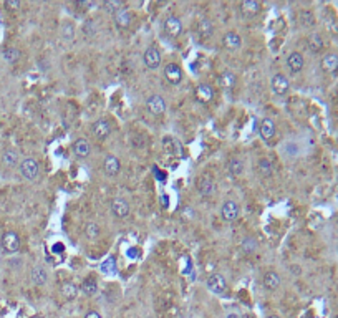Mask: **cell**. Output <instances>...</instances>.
<instances>
[{
  "mask_svg": "<svg viewBox=\"0 0 338 318\" xmlns=\"http://www.w3.org/2000/svg\"><path fill=\"white\" fill-rule=\"evenodd\" d=\"M20 174H22L25 179L33 181L37 179L40 174V164L35 158H25L22 163H20Z\"/></svg>",
  "mask_w": 338,
  "mask_h": 318,
  "instance_id": "1",
  "label": "cell"
},
{
  "mask_svg": "<svg viewBox=\"0 0 338 318\" xmlns=\"http://www.w3.org/2000/svg\"><path fill=\"white\" fill-rule=\"evenodd\" d=\"M287 65H289V68H290V71H292V73H299L302 68H304L305 60H304V56L299 53V51H292V53L289 55V58H287Z\"/></svg>",
  "mask_w": 338,
  "mask_h": 318,
  "instance_id": "18",
  "label": "cell"
},
{
  "mask_svg": "<svg viewBox=\"0 0 338 318\" xmlns=\"http://www.w3.org/2000/svg\"><path fill=\"white\" fill-rule=\"evenodd\" d=\"M226 318H239V315H237V314H229Z\"/></svg>",
  "mask_w": 338,
  "mask_h": 318,
  "instance_id": "43",
  "label": "cell"
},
{
  "mask_svg": "<svg viewBox=\"0 0 338 318\" xmlns=\"http://www.w3.org/2000/svg\"><path fill=\"white\" fill-rule=\"evenodd\" d=\"M196 96H197V100L202 101V103H209V101H212V98H214V88H212L211 85L202 83V85L197 86Z\"/></svg>",
  "mask_w": 338,
  "mask_h": 318,
  "instance_id": "19",
  "label": "cell"
},
{
  "mask_svg": "<svg viewBox=\"0 0 338 318\" xmlns=\"http://www.w3.org/2000/svg\"><path fill=\"white\" fill-rule=\"evenodd\" d=\"M133 22V13L126 8H121L119 12L114 13V23L119 28H128Z\"/></svg>",
  "mask_w": 338,
  "mask_h": 318,
  "instance_id": "15",
  "label": "cell"
},
{
  "mask_svg": "<svg viewBox=\"0 0 338 318\" xmlns=\"http://www.w3.org/2000/svg\"><path fill=\"white\" fill-rule=\"evenodd\" d=\"M103 8H105L106 12H110V13H116V12H119V10L123 8V2H121V0H110V2L103 3Z\"/></svg>",
  "mask_w": 338,
  "mask_h": 318,
  "instance_id": "35",
  "label": "cell"
},
{
  "mask_svg": "<svg viewBox=\"0 0 338 318\" xmlns=\"http://www.w3.org/2000/svg\"><path fill=\"white\" fill-rule=\"evenodd\" d=\"M236 81H237V78H236V75L234 73H231V71H226V73H222V76L219 78V83L224 88H232L234 85H236Z\"/></svg>",
  "mask_w": 338,
  "mask_h": 318,
  "instance_id": "33",
  "label": "cell"
},
{
  "mask_svg": "<svg viewBox=\"0 0 338 318\" xmlns=\"http://www.w3.org/2000/svg\"><path fill=\"white\" fill-rule=\"evenodd\" d=\"M322 68L325 73H335L338 70V55L329 53L322 58Z\"/></svg>",
  "mask_w": 338,
  "mask_h": 318,
  "instance_id": "21",
  "label": "cell"
},
{
  "mask_svg": "<svg viewBox=\"0 0 338 318\" xmlns=\"http://www.w3.org/2000/svg\"><path fill=\"white\" fill-rule=\"evenodd\" d=\"M197 191L202 197H211L216 192V184L211 177L202 176L199 181H197Z\"/></svg>",
  "mask_w": 338,
  "mask_h": 318,
  "instance_id": "10",
  "label": "cell"
},
{
  "mask_svg": "<svg viewBox=\"0 0 338 318\" xmlns=\"http://www.w3.org/2000/svg\"><path fill=\"white\" fill-rule=\"evenodd\" d=\"M128 257L136 259V257H138V249H129V250H128Z\"/></svg>",
  "mask_w": 338,
  "mask_h": 318,
  "instance_id": "42",
  "label": "cell"
},
{
  "mask_svg": "<svg viewBox=\"0 0 338 318\" xmlns=\"http://www.w3.org/2000/svg\"><path fill=\"white\" fill-rule=\"evenodd\" d=\"M257 168H259V173H261L262 176H265V177L272 176L274 174V169H275L274 164H272V161L267 159V158H264V159L259 161Z\"/></svg>",
  "mask_w": 338,
  "mask_h": 318,
  "instance_id": "29",
  "label": "cell"
},
{
  "mask_svg": "<svg viewBox=\"0 0 338 318\" xmlns=\"http://www.w3.org/2000/svg\"><path fill=\"white\" fill-rule=\"evenodd\" d=\"M20 0H7V2H5V7L7 8H10V10H17V8H20Z\"/></svg>",
  "mask_w": 338,
  "mask_h": 318,
  "instance_id": "39",
  "label": "cell"
},
{
  "mask_svg": "<svg viewBox=\"0 0 338 318\" xmlns=\"http://www.w3.org/2000/svg\"><path fill=\"white\" fill-rule=\"evenodd\" d=\"M76 5H78V7H81V8H90V7H93V3L88 2V0H78Z\"/></svg>",
  "mask_w": 338,
  "mask_h": 318,
  "instance_id": "40",
  "label": "cell"
},
{
  "mask_svg": "<svg viewBox=\"0 0 338 318\" xmlns=\"http://www.w3.org/2000/svg\"><path fill=\"white\" fill-rule=\"evenodd\" d=\"M300 23L305 25V27H312V25L315 23L314 15H312L310 12H302L300 13Z\"/></svg>",
  "mask_w": 338,
  "mask_h": 318,
  "instance_id": "38",
  "label": "cell"
},
{
  "mask_svg": "<svg viewBox=\"0 0 338 318\" xmlns=\"http://www.w3.org/2000/svg\"><path fill=\"white\" fill-rule=\"evenodd\" d=\"M197 32H199L202 38H209L212 32H214V25H212L209 18H202L201 22L197 23Z\"/></svg>",
  "mask_w": 338,
  "mask_h": 318,
  "instance_id": "24",
  "label": "cell"
},
{
  "mask_svg": "<svg viewBox=\"0 0 338 318\" xmlns=\"http://www.w3.org/2000/svg\"><path fill=\"white\" fill-rule=\"evenodd\" d=\"M101 272L106 275H113L116 274V262H114L113 257H108L105 262L101 264Z\"/></svg>",
  "mask_w": 338,
  "mask_h": 318,
  "instance_id": "34",
  "label": "cell"
},
{
  "mask_svg": "<svg viewBox=\"0 0 338 318\" xmlns=\"http://www.w3.org/2000/svg\"><path fill=\"white\" fill-rule=\"evenodd\" d=\"M259 133H261V138L269 141L275 136V124L270 118H265L261 121V126H259Z\"/></svg>",
  "mask_w": 338,
  "mask_h": 318,
  "instance_id": "14",
  "label": "cell"
},
{
  "mask_svg": "<svg viewBox=\"0 0 338 318\" xmlns=\"http://www.w3.org/2000/svg\"><path fill=\"white\" fill-rule=\"evenodd\" d=\"M78 287L75 285V284H71V282H65L63 285L60 287V294L63 295V299H66V300H73L75 297L78 295Z\"/></svg>",
  "mask_w": 338,
  "mask_h": 318,
  "instance_id": "26",
  "label": "cell"
},
{
  "mask_svg": "<svg viewBox=\"0 0 338 318\" xmlns=\"http://www.w3.org/2000/svg\"><path fill=\"white\" fill-rule=\"evenodd\" d=\"M146 106L149 109V113L154 114V116H161V114L166 111V103H164V100L159 95L149 96L148 101H146Z\"/></svg>",
  "mask_w": 338,
  "mask_h": 318,
  "instance_id": "9",
  "label": "cell"
},
{
  "mask_svg": "<svg viewBox=\"0 0 338 318\" xmlns=\"http://www.w3.org/2000/svg\"><path fill=\"white\" fill-rule=\"evenodd\" d=\"M270 88H272V91L275 93V95L284 96L285 93L289 91L290 83L287 80V76L282 75V73H277V75H274L272 80H270Z\"/></svg>",
  "mask_w": 338,
  "mask_h": 318,
  "instance_id": "3",
  "label": "cell"
},
{
  "mask_svg": "<svg viewBox=\"0 0 338 318\" xmlns=\"http://www.w3.org/2000/svg\"><path fill=\"white\" fill-rule=\"evenodd\" d=\"M85 318H101V315L98 314V312H95V310H90L88 314L85 315Z\"/></svg>",
  "mask_w": 338,
  "mask_h": 318,
  "instance_id": "41",
  "label": "cell"
},
{
  "mask_svg": "<svg viewBox=\"0 0 338 318\" xmlns=\"http://www.w3.org/2000/svg\"><path fill=\"white\" fill-rule=\"evenodd\" d=\"M103 169L108 176H116L121 169V161H119L114 154H108L103 163Z\"/></svg>",
  "mask_w": 338,
  "mask_h": 318,
  "instance_id": "12",
  "label": "cell"
},
{
  "mask_svg": "<svg viewBox=\"0 0 338 318\" xmlns=\"http://www.w3.org/2000/svg\"><path fill=\"white\" fill-rule=\"evenodd\" d=\"M85 236L88 239H96L100 236V226L96 222H86L85 224Z\"/></svg>",
  "mask_w": 338,
  "mask_h": 318,
  "instance_id": "32",
  "label": "cell"
},
{
  "mask_svg": "<svg viewBox=\"0 0 338 318\" xmlns=\"http://www.w3.org/2000/svg\"><path fill=\"white\" fill-rule=\"evenodd\" d=\"M256 247H257V244H256V241H254L252 237H247V239H244V241H242V250H244V252L252 254L254 250H256Z\"/></svg>",
  "mask_w": 338,
  "mask_h": 318,
  "instance_id": "36",
  "label": "cell"
},
{
  "mask_svg": "<svg viewBox=\"0 0 338 318\" xmlns=\"http://www.w3.org/2000/svg\"><path fill=\"white\" fill-rule=\"evenodd\" d=\"M110 131H111V128H110V124H108L106 119H96V121L91 124L93 136H95L96 139H100V141L101 139H106Z\"/></svg>",
  "mask_w": 338,
  "mask_h": 318,
  "instance_id": "7",
  "label": "cell"
},
{
  "mask_svg": "<svg viewBox=\"0 0 338 318\" xmlns=\"http://www.w3.org/2000/svg\"><path fill=\"white\" fill-rule=\"evenodd\" d=\"M73 33H75V28L71 23H63V27H61V36H63L65 40H71L73 38Z\"/></svg>",
  "mask_w": 338,
  "mask_h": 318,
  "instance_id": "37",
  "label": "cell"
},
{
  "mask_svg": "<svg viewBox=\"0 0 338 318\" xmlns=\"http://www.w3.org/2000/svg\"><path fill=\"white\" fill-rule=\"evenodd\" d=\"M229 173H231L232 176H241L242 174V171H244V164H242V161L241 159H237V158H234V159H231L229 161Z\"/></svg>",
  "mask_w": 338,
  "mask_h": 318,
  "instance_id": "31",
  "label": "cell"
},
{
  "mask_svg": "<svg viewBox=\"0 0 338 318\" xmlns=\"http://www.w3.org/2000/svg\"><path fill=\"white\" fill-rule=\"evenodd\" d=\"M80 290H81L85 295L91 297V295H95L96 292H98V285H96L95 280L86 279V280H83V284H81V287H80Z\"/></svg>",
  "mask_w": 338,
  "mask_h": 318,
  "instance_id": "30",
  "label": "cell"
},
{
  "mask_svg": "<svg viewBox=\"0 0 338 318\" xmlns=\"http://www.w3.org/2000/svg\"><path fill=\"white\" fill-rule=\"evenodd\" d=\"M2 247L7 254H15L20 249V237L15 232H5L2 237Z\"/></svg>",
  "mask_w": 338,
  "mask_h": 318,
  "instance_id": "5",
  "label": "cell"
},
{
  "mask_svg": "<svg viewBox=\"0 0 338 318\" xmlns=\"http://www.w3.org/2000/svg\"><path fill=\"white\" fill-rule=\"evenodd\" d=\"M0 159H2L3 166H7V168H15V166L18 164V153L15 149L8 148L2 153V158Z\"/></svg>",
  "mask_w": 338,
  "mask_h": 318,
  "instance_id": "22",
  "label": "cell"
},
{
  "mask_svg": "<svg viewBox=\"0 0 338 318\" xmlns=\"http://www.w3.org/2000/svg\"><path fill=\"white\" fill-rule=\"evenodd\" d=\"M262 282L267 290H277L280 287V275L277 272H274V270H270V272H265Z\"/></svg>",
  "mask_w": 338,
  "mask_h": 318,
  "instance_id": "20",
  "label": "cell"
},
{
  "mask_svg": "<svg viewBox=\"0 0 338 318\" xmlns=\"http://www.w3.org/2000/svg\"><path fill=\"white\" fill-rule=\"evenodd\" d=\"M239 214H241V207H239L236 201H226L221 207V217L227 222L236 221Z\"/></svg>",
  "mask_w": 338,
  "mask_h": 318,
  "instance_id": "4",
  "label": "cell"
},
{
  "mask_svg": "<svg viewBox=\"0 0 338 318\" xmlns=\"http://www.w3.org/2000/svg\"><path fill=\"white\" fill-rule=\"evenodd\" d=\"M183 30V23L178 17H168L164 22V32L169 36H178Z\"/></svg>",
  "mask_w": 338,
  "mask_h": 318,
  "instance_id": "13",
  "label": "cell"
},
{
  "mask_svg": "<svg viewBox=\"0 0 338 318\" xmlns=\"http://www.w3.org/2000/svg\"><path fill=\"white\" fill-rule=\"evenodd\" d=\"M309 48L314 53H319V51L324 48V38L319 33H312L309 36Z\"/></svg>",
  "mask_w": 338,
  "mask_h": 318,
  "instance_id": "27",
  "label": "cell"
},
{
  "mask_svg": "<svg viewBox=\"0 0 338 318\" xmlns=\"http://www.w3.org/2000/svg\"><path fill=\"white\" fill-rule=\"evenodd\" d=\"M207 289H209L212 294L222 295L227 292V282L221 274H212L209 275V279H207Z\"/></svg>",
  "mask_w": 338,
  "mask_h": 318,
  "instance_id": "2",
  "label": "cell"
},
{
  "mask_svg": "<svg viewBox=\"0 0 338 318\" xmlns=\"http://www.w3.org/2000/svg\"><path fill=\"white\" fill-rule=\"evenodd\" d=\"M164 76L171 85H179L181 80H183V71H181L179 65L168 63L164 66Z\"/></svg>",
  "mask_w": 338,
  "mask_h": 318,
  "instance_id": "8",
  "label": "cell"
},
{
  "mask_svg": "<svg viewBox=\"0 0 338 318\" xmlns=\"http://www.w3.org/2000/svg\"><path fill=\"white\" fill-rule=\"evenodd\" d=\"M90 151H91V146H90V143L86 141V139L80 138V139H76V141H75L73 153L78 156V158H86V156L90 154Z\"/></svg>",
  "mask_w": 338,
  "mask_h": 318,
  "instance_id": "23",
  "label": "cell"
},
{
  "mask_svg": "<svg viewBox=\"0 0 338 318\" xmlns=\"http://www.w3.org/2000/svg\"><path fill=\"white\" fill-rule=\"evenodd\" d=\"M2 55L7 63H17L20 60V56H22V51L18 48H15V46H7V48H3Z\"/></svg>",
  "mask_w": 338,
  "mask_h": 318,
  "instance_id": "25",
  "label": "cell"
},
{
  "mask_svg": "<svg viewBox=\"0 0 338 318\" xmlns=\"http://www.w3.org/2000/svg\"><path fill=\"white\" fill-rule=\"evenodd\" d=\"M269 318H279V317H275V315H272V317H269Z\"/></svg>",
  "mask_w": 338,
  "mask_h": 318,
  "instance_id": "44",
  "label": "cell"
},
{
  "mask_svg": "<svg viewBox=\"0 0 338 318\" xmlns=\"http://www.w3.org/2000/svg\"><path fill=\"white\" fill-rule=\"evenodd\" d=\"M241 10L244 15H256L259 12V2H256V0H244V2L241 3Z\"/></svg>",
  "mask_w": 338,
  "mask_h": 318,
  "instance_id": "28",
  "label": "cell"
},
{
  "mask_svg": "<svg viewBox=\"0 0 338 318\" xmlns=\"http://www.w3.org/2000/svg\"><path fill=\"white\" fill-rule=\"evenodd\" d=\"M30 279H32V282L35 285H45L46 280H48V272H46L45 267H41V265H35L32 272H30Z\"/></svg>",
  "mask_w": 338,
  "mask_h": 318,
  "instance_id": "17",
  "label": "cell"
},
{
  "mask_svg": "<svg viewBox=\"0 0 338 318\" xmlns=\"http://www.w3.org/2000/svg\"><path fill=\"white\" fill-rule=\"evenodd\" d=\"M222 43H224V46H226L227 50L234 51V50H239L242 46V38H241V35L236 33V32H227L224 35V40H222Z\"/></svg>",
  "mask_w": 338,
  "mask_h": 318,
  "instance_id": "16",
  "label": "cell"
},
{
  "mask_svg": "<svg viewBox=\"0 0 338 318\" xmlns=\"http://www.w3.org/2000/svg\"><path fill=\"white\" fill-rule=\"evenodd\" d=\"M111 212L114 217L118 219H124L129 214V206L128 202L121 199V197H116V199L111 201Z\"/></svg>",
  "mask_w": 338,
  "mask_h": 318,
  "instance_id": "11",
  "label": "cell"
},
{
  "mask_svg": "<svg viewBox=\"0 0 338 318\" xmlns=\"http://www.w3.org/2000/svg\"><path fill=\"white\" fill-rule=\"evenodd\" d=\"M143 60H144V63H146V66H148L149 70L159 68V65H161V53H159V50L156 48V46H149V48L144 51Z\"/></svg>",
  "mask_w": 338,
  "mask_h": 318,
  "instance_id": "6",
  "label": "cell"
}]
</instances>
